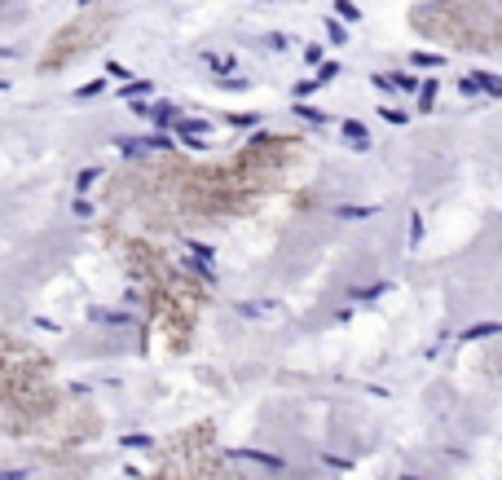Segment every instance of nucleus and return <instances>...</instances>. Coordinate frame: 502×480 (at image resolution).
<instances>
[{
  "label": "nucleus",
  "instance_id": "nucleus-1",
  "mask_svg": "<svg viewBox=\"0 0 502 480\" xmlns=\"http://www.w3.org/2000/svg\"><path fill=\"white\" fill-rule=\"evenodd\" d=\"M251 190L238 163H189V159H154L128 167L106 190V203L119 212H137L150 230H189L212 225L251 207Z\"/></svg>",
  "mask_w": 502,
  "mask_h": 480
},
{
  "label": "nucleus",
  "instance_id": "nucleus-2",
  "mask_svg": "<svg viewBox=\"0 0 502 480\" xmlns=\"http://www.w3.org/2000/svg\"><path fill=\"white\" fill-rule=\"evenodd\" d=\"M119 260L128 265L133 282L141 286L150 326L163 335L167 353H185L198 331V313L207 304V286L185 265H176L163 247H154L141 234H119Z\"/></svg>",
  "mask_w": 502,
  "mask_h": 480
},
{
  "label": "nucleus",
  "instance_id": "nucleus-3",
  "mask_svg": "<svg viewBox=\"0 0 502 480\" xmlns=\"http://www.w3.org/2000/svg\"><path fill=\"white\" fill-rule=\"evenodd\" d=\"M119 9L106 5V0H97V5H84L80 14H71L62 27H57L49 40H44L40 57H35V75H66L71 66H80L84 57H93L97 49H106V44L115 40L119 31Z\"/></svg>",
  "mask_w": 502,
  "mask_h": 480
},
{
  "label": "nucleus",
  "instance_id": "nucleus-4",
  "mask_svg": "<svg viewBox=\"0 0 502 480\" xmlns=\"http://www.w3.org/2000/svg\"><path fill=\"white\" fill-rule=\"evenodd\" d=\"M225 459L212 454V436H203V427L181 432L176 441L163 445V459L150 467L146 480H221Z\"/></svg>",
  "mask_w": 502,
  "mask_h": 480
},
{
  "label": "nucleus",
  "instance_id": "nucleus-5",
  "mask_svg": "<svg viewBox=\"0 0 502 480\" xmlns=\"http://www.w3.org/2000/svg\"><path fill=\"white\" fill-rule=\"evenodd\" d=\"M489 335H502V322H476V326H467V331H458V340L463 344H476V340H489Z\"/></svg>",
  "mask_w": 502,
  "mask_h": 480
},
{
  "label": "nucleus",
  "instance_id": "nucleus-6",
  "mask_svg": "<svg viewBox=\"0 0 502 480\" xmlns=\"http://www.w3.org/2000/svg\"><path fill=\"white\" fill-rule=\"evenodd\" d=\"M344 141H353V150H370V133H366V124L348 119V124H344Z\"/></svg>",
  "mask_w": 502,
  "mask_h": 480
},
{
  "label": "nucleus",
  "instance_id": "nucleus-7",
  "mask_svg": "<svg viewBox=\"0 0 502 480\" xmlns=\"http://www.w3.org/2000/svg\"><path fill=\"white\" fill-rule=\"evenodd\" d=\"M436 93H440V80H423V84H418V111H432Z\"/></svg>",
  "mask_w": 502,
  "mask_h": 480
},
{
  "label": "nucleus",
  "instance_id": "nucleus-8",
  "mask_svg": "<svg viewBox=\"0 0 502 480\" xmlns=\"http://www.w3.org/2000/svg\"><path fill=\"white\" fill-rule=\"evenodd\" d=\"M476 80H481V93H489V98H502V75H494V71H472Z\"/></svg>",
  "mask_w": 502,
  "mask_h": 480
},
{
  "label": "nucleus",
  "instance_id": "nucleus-9",
  "mask_svg": "<svg viewBox=\"0 0 502 480\" xmlns=\"http://www.w3.org/2000/svg\"><path fill=\"white\" fill-rule=\"evenodd\" d=\"M410 62H414L418 71H440V66H445V57H440V53H427V49H418V53H410Z\"/></svg>",
  "mask_w": 502,
  "mask_h": 480
},
{
  "label": "nucleus",
  "instance_id": "nucleus-10",
  "mask_svg": "<svg viewBox=\"0 0 502 480\" xmlns=\"http://www.w3.org/2000/svg\"><path fill=\"white\" fill-rule=\"evenodd\" d=\"M22 18V0H0V22H18Z\"/></svg>",
  "mask_w": 502,
  "mask_h": 480
},
{
  "label": "nucleus",
  "instance_id": "nucleus-11",
  "mask_svg": "<svg viewBox=\"0 0 502 480\" xmlns=\"http://www.w3.org/2000/svg\"><path fill=\"white\" fill-rule=\"evenodd\" d=\"M335 14H340L344 22H357V18H362V9H357L353 0H335Z\"/></svg>",
  "mask_w": 502,
  "mask_h": 480
},
{
  "label": "nucleus",
  "instance_id": "nucleus-12",
  "mask_svg": "<svg viewBox=\"0 0 502 480\" xmlns=\"http://www.w3.org/2000/svg\"><path fill=\"white\" fill-rule=\"evenodd\" d=\"M458 89H463V98H481V80H476L472 71H467V75L458 80Z\"/></svg>",
  "mask_w": 502,
  "mask_h": 480
},
{
  "label": "nucleus",
  "instance_id": "nucleus-13",
  "mask_svg": "<svg viewBox=\"0 0 502 480\" xmlns=\"http://www.w3.org/2000/svg\"><path fill=\"white\" fill-rule=\"evenodd\" d=\"M379 115H384L388 124H410V115H405L401 106H384V111H379Z\"/></svg>",
  "mask_w": 502,
  "mask_h": 480
},
{
  "label": "nucleus",
  "instance_id": "nucleus-14",
  "mask_svg": "<svg viewBox=\"0 0 502 480\" xmlns=\"http://www.w3.org/2000/svg\"><path fill=\"white\" fill-rule=\"evenodd\" d=\"M418 243H423V216L410 221V247H418Z\"/></svg>",
  "mask_w": 502,
  "mask_h": 480
},
{
  "label": "nucleus",
  "instance_id": "nucleus-15",
  "mask_svg": "<svg viewBox=\"0 0 502 480\" xmlns=\"http://www.w3.org/2000/svg\"><path fill=\"white\" fill-rule=\"evenodd\" d=\"M335 75H340V62H326V66H322V71H317V84H331Z\"/></svg>",
  "mask_w": 502,
  "mask_h": 480
},
{
  "label": "nucleus",
  "instance_id": "nucleus-16",
  "mask_svg": "<svg viewBox=\"0 0 502 480\" xmlns=\"http://www.w3.org/2000/svg\"><path fill=\"white\" fill-rule=\"evenodd\" d=\"M326 31H331V40H335V44H344V40H348V31H344L340 22H326Z\"/></svg>",
  "mask_w": 502,
  "mask_h": 480
},
{
  "label": "nucleus",
  "instance_id": "nucleus-17",
  "mask_svg": "<svg viewBox=\"0 0 502 480\" xmlns=\"http://www.w3.org/2000/svg\"><path fill=\"white\" fill-rule=\"evenodd\" d=\"M295 115H304L308 124H322V119H326V115H322V111H313V106H300V111H295Z\"/></svg>",
  "mask_w": 502,
  "mask_h": 480
},
{
  "label": "nucleus",
  "instance_id": "nucleus-18",
  "mask_svg": "<svg viewBox=\"0 0 502 480\" xmlns=\"http://www.w3.org/2000/svg\"><path fill=\"white\" fill-rule=\"evenodd\" d=\"M401 480H423V476H410V472H405V476H401Z\"/></svg>",
  "mask_w": 502,
  "mask_h": 480
}]
</instances>
